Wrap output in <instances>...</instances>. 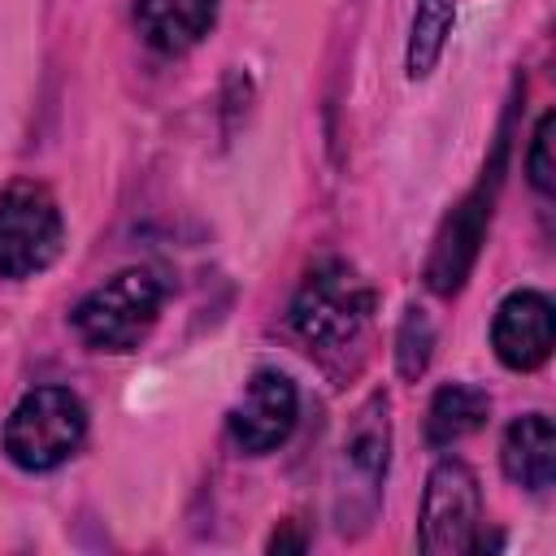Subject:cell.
Wrapping results in <instances>:
<instances>
[{
	"label": "cell",
	"mask_w": 556,
	"mask_h": 556,
	"mask_svg": "<svg viewBox=\"0 0 556 556\" xmlns=\"http://www.w3.org/2000/svg\"><path fill=\"white\" fill-rule=\"evenodd\" d=\"M387 447H391V421H387V400L374 395L348 426V439H343V495L352 500L356 491H365L369 508L378 500V486L387 478Z\"/></svg>",
	"instance_id": "9c48e42d"
},
{
	"label": "cell",
	"mask_w": 556,
	"mask_h": 556,
	"mask_svg": "<svg viewBox=\"0 0 556 556\" xmlns=\"http://www.w3.org/2000/svg\"><path fill=\"white\" fill-rule=\"evenodd\" d=\"M491 417V395L473 382H443L426 408V439L434 447H452L469 434H478Z\"/></svg>",
	"instance_id": "7c38bea8"
},
{
	"label": "cell",
	"mask_w": 556,
	"mask_h": 556,
	"mask_svg": "<svg viewBox=\"0 0 556 556\" xmlns=\"http://www.w3.org/2000/svg\"><path fill=\"white\" fill-rule=\"evenodd\" d=\"M500 465L508 482L526 491H547L556 482V426L547 413H526L504 430Z\"/></svg>",
	"instance_id": "8fae6325"
},
{
	"label": "cell",
	"mask_w": 556,
	"mask_h": 556,
	"mask_svg": "<svg viewBox=\"0 0 556 556\" xmlns=\"http://www.w3.org/2000/svg\"><path fill=\"white\" fill-rule=\"evenodd\" d=\"M478 513H482L478 473L460 456H443L430 469V478H426L421 517H417V547L426 556H460V552H473Z\"/></svg>",
	"instance_id": "8992f818"
},
{
	"label": "cell",
	"mask_w": 556,
	"mask_h": 556,
	"mask_svg": "<svg viewBox=\"0 0 556 556\" xmlns=\"http://www.w3.org/2000/svg\"><path fill=\"white\" fill-rule=\"evenodd\" d=\"M504 152H508V139L495 143L491 165L460 195V204L443 217V226L434 235V248H430V261H426V287L434 295H456L465 287L478 252H482V239H486V226H491V208H495V195H500V182H504Z\"/></svg>",
	"instance_id": "277c9868"
},
{
	"label": "cell",
	"mask_w": 556,
	"mask_h": 556,
	"mask_svg": "<svg viewBox=\"0 0 556 556\" xmlns=\"http://www.w3.org/2000/svg\"><path fill=\"white\" fill-rule=\"evenodd\" d=\"M552 130H556V113H543L534 135H530V152H526V174H530V187L552 195L556 187V161H552Z\"/></svg>",
	"instance_id": "9a60e30c"
},
{
	"label": "cell",
	"mask_w": 556,
	"mask_h": 556,
	"mask_svg": "<svg viewBox=\"0 0 556 556\" xmlns=\"http://www.w3.org/2000/svg\"><path fill=\"white\" fill-rule=\"evenodd\" d=\"M374 313V287L348 261H321L308 269L291 300V330L321 352H339L361 339Z\"/></svg>",
	"instance_id": "6da1fadb"
},
{
	"label": "cell",
	"mask_w": 556,
	"mask_h": 556,
	"mask_svg": "<svg viewBox=\"0 0 556 556\" xmlns=\"http://www.w3.org/2000/svg\"><path fill=\"white\" fill-rule=\"evenodd\" d=\"M556 343V321H552V300L543 291H508L491 317V348L504 369L530 374L552 356Z\"/></svg>",
	"instance_id": "ba28073f"
},
{
	"label": "cell",
	"mask_w": 556,
	"mask_h": 556,
	"mask_svg": "<svg viewBox=\"0 0 556 556\" xmlns=\"http://www.w3.org/2000/svg\"><path fill=\"white\" fill-rule=\"evenodd\" d=\"M452 17H456V0H417L413 26H408V48H404V74L413 83H421L439 65Z\"/></svg>",
	"instance_id": "4fadbf2b"
},
{
	"label": "cell",
	"mask_w": 556,
	"mask_h": 556,
	"mask_svg": "<svg viewBox=\"0 0 556 556\" xmlns=\"http://www.w3.org/2000/svg\"><path fill=\"white\" fill-rule=\"evenodd\" d=\"M65 248V217L43 182L0 191V278H35Z\"/></svg>",
	"instance_id": "5b68a950"
},
{
	"label": "cell",
	"mask_w": 556,
	"mask_h": 556,
	"mask_svg": "<svg viewBox=\"0 0 556 556\" xmlns=\"http://www.w3.org/2000/svg\"><path fill=\"white\" fill-rule=\"evenodd\" d=\"M300 417V391L282 369H256L226 417V434L243 456H265L282 447Z\"/></svg>",
	"instance_id": "52a82bcc"
},
{
	"label": "cell",
	"mask_w": 556,
	"mask_h": 556,
	"mask_svg": "<svg viewBox=\"0 0 556 556\" xmlns=\"http://www.w3.org/2000/svg\"><path fill=\"white\" fill-rule=\"evenodd\" d=\"M222 0H139L135 4V22L148 48L165 52V56H182L191 52L217 22Z\"/></svg>",
	"instance_id": "30bf717a"
},
{
	"label": "cell",
	"mask_w": 556,
	"mask_h": 556,
	"mask_svg": "<svg viewBox=\"0 0 556 556\" xmlns=\"http://www.w3.org/2000/svg\"><path fill=\"white\" fill-rule=\"evenodd\" d=\"M87 439V404L70 387L26 391L4 421V456L26 473L65 465Z\"/></svg>",
	"instance_id": "3957f363"
},
{
	"label": "cell",
	"mask_w": 556,
	"mask_h": 556,
	"mask_svg": "<svg viewBox=\"0 0 556 556\" xmlns=\"http://www.w3.org/2000/svg\"><path fill=\"white\" fill-rule=\"evenodd\" d=\"M430 352H434V321L421 304H408L404 317H400V330H395V365L404 378H421L426 365H430Z\"/></svg>",
	"instance_id": "5bb4252c"
},
{
	"label": "cell",
	"mask_w": 556,
	"mask_h": 556,
	"mask_svg": "<svg viewBox=\"0 0 556 556\" xmlns=\"http://www.w3.org/2000/svg\"><path fill=\"white\" fill-rule=\"evenodd\" d=\"M165 304V287L152 269H117L74 304V330L96 352H135Z\"/></svg>",
	"instance_id": "7a4b0ae2"
}]
</instances>
